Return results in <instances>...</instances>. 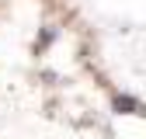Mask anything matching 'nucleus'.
Masks as SVG:
<instances>
[{"mask_svg": "<svg viewBox=\"0 0 146 139\" xmlns=\"http://www.w3.org/2000/svg\"><path fill=\"white\" fill-rule=\"evenodd\" d=\"M111 108H115L118 115H132V111H139V101H136V97H125V94H115Z\"/></svg>", "mask_w": 146, "mask_h": 139, "instance_id": "1", "label": "nucleus"}]
</instances>
